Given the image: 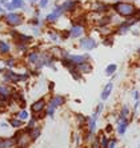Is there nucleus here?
Wrapping results in <instances>:
<instances>
[{"label":"nucleus","instance_id":"nucleus-34","mask_svg":"<svg viewBox=\"0 0 140 148\" xmlns=\"http://www.w3.org/2000/svg\"><path fill=\"white\" fill-rule=\"evenodd\" d=\"M112 131V125L109 124V125H107V132H111Z\"/></svg>","mask_w":140,"mask_h":148},{"label":"nucleus","instance_id":"nucleus-36","mask_svg":"<svg viewBox=\"0 0 140 148\" xmlns=\"http://www.w3.org/2000/svg\"><path fill=\"white\" fill-rule=\"evenodd\" d=\"M1 11H3V8H1V7H0V12H1Z\"/></svg>","mask_w":140,"mask_h":148},{"label":"nucleus","instance_id":"nucleus-13","mask_svg":"<svg viewBox=\"0 0 140 148\" xmlns=\"http://www.w3.org/2000/svg\"><path fill=\"white\" fill-rule=\"evenodd\" d=\"M87 120H88V135H92L96 131V127H97V116L93 114Z\"/></svg>","mask_w":140,"mask_h":148},{"label":"nucleus","instance_id":"nucleus-32","mask_svg":"<svg viewBox=\"0 0 140 148\" xmlns=\"http://www.w3.org/2000/svg\"><path fill=\"white\" fill-rule=\"evenodd\" d=\"M31 24H34V25H36V27H38V25H39V19H32Z\"/></svg>","mask_w":140,"mask_h":148},{"label":"nucleus","instance_id":"nucleus-12","mask_svg":"<svg viewBox=\"0 0 140 148\" xmlns=\"http://www.w3.org/2000/svg\"><path fill=\"white\" fill-rule=\"evenodd\" d=\"M78 5H79L78 0H67V1H64L62 4V8L64 12H73L78 8Z\"/></svg>","mask_w":140,"mask_h":148},{"label":"nucleus","instance_id":"nucleus-33","mask_svg":"<svg viewBox=\"0 0 140 148\" xmlns=\"http://www.w3.org/2000/svg\"><path fill=\"white\" fill-rule=\"evenodd\" d=\"M135 100H139V91H135Z\"/></svg>","mask_w":140,"mask_h":148},{"label":"nucleus","instance_id":"nucleus-22","mask_svg":"<svg viewBox=\"0 0 140 148\" xmlns=\"http://www.w3.org/2000/svg\"><path fill=\"white\" fill-rule=\"evenodd\" d=\"M10 125L12 128H20V127H23V124H24V121H21V120H19L17 117H12V119H10Z\"/></svg>","mask_w":140,"mask_h":148},{"label":"nucleus","instance_id":"nucleus-3","mask_svg":"<svg viewBox=\"0 0 140 148\" xmlns=\"http://www.w3.org/2000/svg\"><path fill=\"white\" fill-rule=\"evenodd\" d=\"M3 20L5 24L11 25V27H19L20 24H23L24 16L21 14H17V12H10V14L4 15Z\"/></svg>","mask_w":140,"mask_h":148},{"label":"nucleus","instance_id":"nucleus-27","mask_svg":"<svg viewBox=\"0 0 140 148\" xmlns=\"http://www.w3.org/2000/svg\"><path fill=\"white\" fill-rule=\"evenodd\" d=\"M115 147H116V140H115V139L108 140V144H107L106 148H115Z\"/></svg>","mask_w":140,"mask_h":148},{"label":"nucleus","instance_id":"nucleus-30","mask_svg":"<svg viewBox=\"0 0 140 148\" xmlns=\"http://www.w3.org/2000/svg\"><path fill=\"white\" fill-rule=\"evenodd\" d=\"M39 5L40 8H45L48 5V0H39Z\"/></svg>","mask_w":140,"mask_h":148},{"label":"nucleus","instance_id":"nucleus-4","mask_svg":"<svg viewBox=\"0 0 140 148\" xmlns=\"http://www.w3.org/2000/svg\"><path fill=\"white\" fill-rule=\"evenodd\" d=\"M14 140H15V144H16L19 148H25L30 145L32 139H31V136H30V134H28V131H25V132L20 131L15 135Z\"/></svg>","mask_w":140,"mask_h":148},{"label":"nucleus","instance_id":"nucleus-26","mask_svg":"<svg viewBox=\"0 0 140 148\" xmlns=\"http://www.w3.org/2000/svg\"><path fill=\"white\" fill-rule=\"evenodd\" d=\"M48 36L51 38V40L54 41V43H58V41H59V35L56 34V32H54V31H48Z\"/></svg>","mask_w":140,"mask_h":148},{"label":"nucleus","instance_id":"nucleus-9","mask_svg":"<svg viewBox=\"0 0 140 148\" xmlns=\"http://www.w3.org/2000/svg\"><path fill=\"white\" fill-rule=\"evenodd\" d=\"M4 7L7 8V11H12L19 10V8H24L25 7V3L24 0H8L7 3L4 4Z\"/></svg>","mask_w":140,"mask_h":148},{"label":"nucleus","instance_id":"nucleus-23","mask_svg":"<svg viewBox=\"0 0 140 148\" xmlns=\"http://www.w3.org/2000/svg\"><path fill=\"white\" fill-rule=\"evenodd\" d=\"M107 10H108V7L103 3H95V5H93V8H92L93 12H106Z\"/></svg>","mask_w":140,"mask_h":148},{"label":"nucleus","instance_id":"nucleus-31","mask_svg":"<svg viewBox=\"0 0 140 148\" xmlns=\"http://www.w3.org/2000/svg\"><path fill=\"white\" fill-rule=\"evenodd\" d=\"M92 148H102V147H100V143H99V139H95V140H93Z\"/></svg>","mask_w":140,"mask_h":148},{"label":"nucleus","instance_id":"nucleus-24","mask_svg":"<svg viewBox=\"0 0 140 148\" xmlns=\"http://www.w3.org/2000/svg\"><path fill=\"white\" fill-rule=\"evenodd\" d=\"M16 117L19 119V120H21V121H25V120H28V117H30V115H28V112L25 110H20L19 112L16 114Z\"/></svg>","mask_w":140,"mask_h":148},{"label":"nucleus","instance_id":"nucleus-1","mask_svg":"<svg viewBox=\"0 0 140 148\" xmlns=\"http://www.w3.org/2000/svg\"><path fill=\"white\" fill-rule=\"evenodd\" d=\"M112 8L121 17H133L137 16V14H139L137 7H135L132 3H126V1H117L112 5Z\"/></svg>","mask_w":140,"mask_h":148},{"label":"nucleus","instance_id":"nucleus-17","mask_svg":"<svg viewBox=\"0 0 140 148\" xmlns=\"http://www.w3.org/2000/svg\"><path fill=\"white\" fill-rule=\"evenodd\" d=\"M28 63L30 64H38L39 59H40V53L38 51H31L28 52Z\"/></svg>","mask_w":140,"mask_h":148},{"label":"nucleus","instance_id":"nucleus-20","mask_svg":"<svg viewBox=\"0 0 140 148\" xmlns=\"http://www.w3.org/2000/svg\"><path fill=\"white\" fill-rule=\"evenodd\" d=\"M10 51H11V45L7 41L0 40V53L1 55H7V53H10Z\"/></svg>","mask_w":140,"mask_h":148},{"label":"nucleus","instance_id":"nucleus-21","mask_svg":"<svg viewBox=\"0 0 140 148\" xmlns=\"http://www.w3.org/2000/svg\"><path fill=\"white\" fill-rule=\"evenodd\" d=\"M128 117H130V108H128V106H124L121 108V111H120L117 120H124V119H128Z\"/></svg>","mask_w":140,"mask_h":148},{"label":"nucleus","instance_id":"nucleus-15","mask_svg":"<svg viewBox=\"0 0 140 148\" xmlns=\"http://www.w3.org/2000/svg\"><path fill=\"white\" fill-rule=\"evenodd\" d=\"M117 134L119 135H124L127 131V127L130 124V119H124V120H117Z\"/></svg>","mask_w":140,"mask_h":148},{"label":"nucleus","instance_id":"nucleus-29","mask_svg":"<svg viewBox=\"0 0 140 148\" xmlns=\"http://www.w3.org/2000/svg\"><path fill=\"white\" fill-rule=\"evenodd\" d=\"M108 140H109V139H107V138H104V136H103V138H102V145H100V147L106 148L107 144H108Z\"/></svg>","mask_w":140,"mask_h":148},{"label":"nucleus","instance_id":"nucleus-25","mask_svg":"<svg viewBox=\"0 0 140 148\" xmlns=\"http://www.w3.org/2000/svg\"><path fill=\"white\" fill-rule=\"evenodd\" d=\"M116 69H117V66H116V64H109V66L106 68V75H107V76L113 75V73L116 72Z\"/></svg>","mask_w":140,"mask_h":148},{"label":"nucleus","instance_id":"nucleus-14","mask_svg":"<svg viewBox=\"0 0 140 148\" xmlns=\"http://www.w3.org/2000/svg\"><path fill=\"white\" fill-rule=\"evenodd\" d=\"M76 71H78L79 73H88L92 71V67H91V64H89L88 62H83L76 66Z\"/></svg>","mask_w":140,"mask_h":148},{"label":"nucleus","instance_id":"nucleus-37","mask_svg":"<svg viewBox=\"0 0 140 148\" xmlns=\"http://www.w3.org/2000/svg\"><path fill=\"white\" fill-rule=\"evenodd\" d=\"M12 148H14V147H12Z\"/></svg>","mask_w":140,"mask_h":148},{"label":"nucleus","instance_id":"nucleus-11","mask_svg":"<svg viewBox=\"0 0 140 148\" xmlns=\"http://www.w3.org/2000/svg\"><path fill=\"white\" fill-rule=\"evenodd\" d=\"M137 21H139L137 17H135V19L131 17V20H127V21H124V23H121L120 27H119V34H124V32H127L131 27H132V25L137 24Z\"/></svg>","mask_w":140,"mask_h":148},{"label":"nucleus","instance_id":"nucleus-10","mask_svg":"<svg viewBox=\"0 0 140 148\" xmlns=\"http://www.w3.org/2000/svg\"><path fill=\"white\" fill-rule=\"evenodd\" d=\"M45 99L44 97H40V99H38L36 101H34L32 103V106H31V108H32V112L34 114H40V112H44V110H45Z\"/></svg>","mask_w":140,"mask_h":148},{"label":"nucleus","instance_id":"nucleus-8","mask_svg":"<svg viewBox=\"0 0 140 148\" xmlns=\"http://www.w3.org/2000/svg\"><path fill=\"white\" fill-rule=\"evenodd\" d=\"M68 35H69V38H72V39L82 38L83 35H84V27H83L80 23L73 24V25H72V28L68 31Z\"/></svg>","mask_w":140,"mask_h":148},{"label":"nucleus","instance_id":"nucleus-16","mask_svg":"<svg viewBox=\"0 0 140 148\" xmlns=\"http://www.w3.org/2000/svg\"><path fill=\"white\" fill-rule=\"evenodd\" d=\"M112 90H113V84L112 83H108L104 86V90L102 91V100L103 101H106L107 99L109 97V95L112 93Z\"/></svg>","mask_w":140,"mask_h":148},{"label":"nucleus","instance_id":"nucleus-18","mask_svg":"<svg viewBox=\"0 0 140 148\" xmlns=\"http://www.w3.org/2000/svg\"><path fill=\"white\" fill-rule=\"evenodd\" d=\"M15 144L14 138H5L0 139V148H12Z\"/></svg>","mask_w":140,"mask_h":148},{"label":"nucleus","instance_id":"nucleus-35","mask_svg":"<svg viewBox=\"0 0 140 148\" xmlns=\"http://www.w3.org/2000/svg\"><path fill=\"white\" fill-rule=\"evenodd\" d=\"M28 1H30V3H38L39 0H28Z\"/></svg>","mask_w":140,"mask_h":148},{"label":"nucleus","instance_id":"nucleus-28","mask_svg":"<svg viewBox=\"0 0 140 148\" xmlns=\"http://www.w3.org/2000/svg\"><path fill=\"white\" fill-rule=\"evenodd\" d=\"M102 111H103V104H99V106H97V107H96L95 115H96V116H99V115L102 114Z\"/></svg>","mask_w":140,"mask_h":148},{"label":"nucleus","instance_id":"nucleus-5","mask_svg":"<svg viewBox=\"0 0 140 148\" xmlns=\"http://www.w3.org/2000/svg\"><path fill=\"white\" fill-rule=\"evenodd\" d=\"M4 79L7 80V82H11V83L24 82V80L28 79V73H15V72H12V71H5Z\"/></svg>","mask_w":140,"mask_h":148},{"label":"nucleus","instance_id":"nucleus-7","mask_svg":"<svg viewBox=\"0 0 140 148\" xmlns=\"http://www.w3.org/2000/svg\"><path fill=\"white\" fill-rule=\"evenodd\" d=\"M12 95H14V91L10 86L0 84V100L1 101H7V100L12 99Z\"/></svg>","mask_w":140,"mask_h":148},{"label":"nucleus","instance_id":"nucleus-2","mask_svg":"<svg viewBox=\"0 0 140 148\" xmlns=\"http://www.w3.org/2000/svg\"><path fill=\"white\" fill-rule=\"evenodd\" d=\"M65 103V97L62 96V95H55V96L51 97V100H49V103H48V106H45V115H48V116H54L55 111L58 110L59 107H62L63 104Z\"/></svg>","mask_w":140,"mask_h":148},{"label":"nucleus","instance_id":"nucleus-19","mask_svg":"<svg viewBox=\"0 0 140 148\" xmlns=\"http://www.w3.org/2000/svg\"><path fill=\"white\" fill-rule=\"evenodd\" d=\"M27 131H28V134H30V136H31L32 140L38 139L39 136H40V134H41L40 127H32V128H30V130H27Z\"/></svg>","mask_w":140,"mask_h":148},{"label":"nucleus","instance_id":"nucleus-6","mask_svg":"<svg viewBox=\"0 0 140 148\" xmlns=\"http://www.w3.org/2000/svg\"><path fill=\"white\" fill-rule=\"evenodd\" d=\"M96 47H97L96 40L92 38H89V36L83 38L82 40H80V48H83L84 51H92V49H95Z\"/></svg>","mask_w":140,"mask_h":148}]
</instances>
